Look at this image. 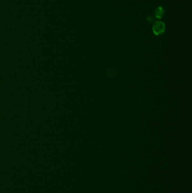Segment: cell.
<instances>
[{
  "mask_svg": "<svg viewBox=\"0 0 192 193\" xmlns=\"http://www.w3.org/2000/svg\"><path fill=\"white\" fill-rule=\"evenodd\" d=\"M152 31L156 36L163 35L166 31V26L163 21H156L153 23Z\"/></svg>",
  "mask_w": 192,
  "mask_h": 193,
  "instance_id": "1",
  "label": "cell"
},
{
  "mask_svg": "<svg viewBox=\"0 0 192 193\" xmlns=\"http://www.w3.org/2000/svg\"><path fill=\"white\" fill-rule=\"evenodd\" d=\"M147 20L149 23H152L154 22V18L152 16H148L147 18Z\"/></svg>",
  "mask_w": 192,
  "mask_h": 193,
  "instance_id": "3",
  "label": "cell"
},
{
  "mask_svg": "<svg viewBox=\"0 0 192 193\" xmlns=\"http://www.w3.org/2000/svg\"><path fill=\"white\" fill-rule=\"evenodd\" d=\"M164 14H165V11L163 7L162 6L157 7L154 11V16L156 18L158 19H161L164 17Z\"/></svg>",
  "mask_w": 192,
  "mask_h": 193,
  "instance_id": "2",
  "label": "cell"
}]
</instances>
